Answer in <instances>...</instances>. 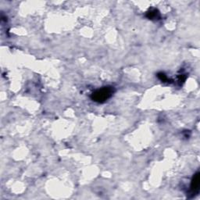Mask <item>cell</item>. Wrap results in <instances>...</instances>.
<instances>
[{"mask_svg":"<svg viewBox=\"0 0 200 200\" xmlns=\"http://www.w3.org/2000/svg\"><path fill=\"white\" fill-rule=\"evenodd\" d=\"M113 91L114 90H113V87H109V86L103 87L100 89L94 91L93 93L91 94V98L93 101L96 102V103H103L112 96Z\"/></svg>","mask_w":200,"mask_h":200,"instance_id":"cell-1","label":"cell"},{"mask_svg":"<svg viewBox=\"0 0 200 200\" xmlns=\"http://www.w3.org/2000/svg\"><path fill=\"white\" fill-rule=\"evenodd\" d=\"M200 174L199 172H197L196 174H195V175L192 178V182H191V191H192L193 193L194 192H198L199 190V183H200Z\"/></svg>","mask_w":200,"mask_h":200,"instance_id":"cell-2","label":"cell"},{"mask_svg":"<svg viewBox=\"0 0 200 200\" xmlns=\"http://www.w3.org/2000/svg\"><path fill=\"white\" fill-rule=\"evenodd\" d=\"M158 14L159 13L157 12V10H152L147 13V16L149 19H153V18H157L158 16Z\"/></svg>","mask_w":200,"mask_h":200,"instance_id":"cell-3","label":"cell"},{"mask_svg":"<svg viewBox=\"0 0 200 200\" xmlns=\"http://www.w3.org/2000/svg\"><path fill=\"white\" fill-rule=\"evenodd\" d=\"M158 77L161 80V81H163V82H165V81H167V77H166V76L165 75L164 73H158Z\"/></svg>","mask_w":200,"mask_h":200,"instance_id":"cell-4","label":"cell"}]
</instances>
